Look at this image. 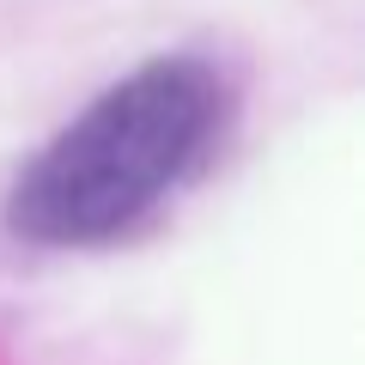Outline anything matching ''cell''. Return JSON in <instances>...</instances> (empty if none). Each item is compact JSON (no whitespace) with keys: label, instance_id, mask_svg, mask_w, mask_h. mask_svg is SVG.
<instances>
[{"label":"cell","instance_id":"cell-1","mask_svg":"<svg viewBox=\"0 0 365 365\" xmlns=\"http://www.w3.org/2000/svg\"><path fill=\"white\" fill-rule=\"evenodd\" d=\"M232 122V86L195 55H158L110 86L25 165L6 225L25 244H104L213 158Z\"/></svg>","mask_w":365,"mask_h":365}]
</instances>
